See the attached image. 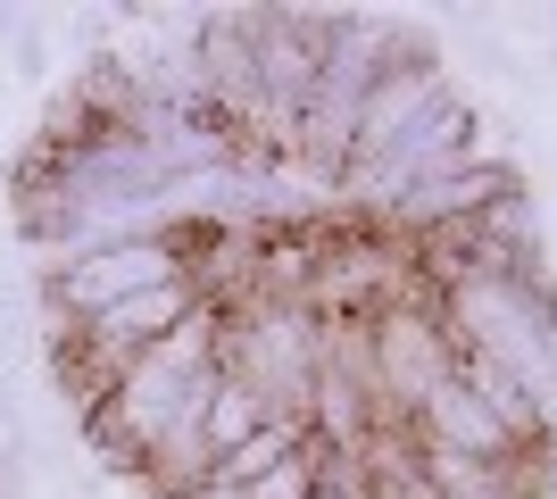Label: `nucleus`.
I'll return each mask as SVG.
<instances>
[{
    "label": "nucleus",
    "instance_id": "obj_1",
    "mask_svg": "<svg viewBox=\"0 0 557 499\" xmlns=\"http://www.w3.org/2000/svg\"><path fill=\"white\" fill-rule=\"evenodd\" d=\"M308 499H342V491H308Z\"/></svg>",
    "mask_w": 557,
    "mask_h": 499
}]
</instances>
